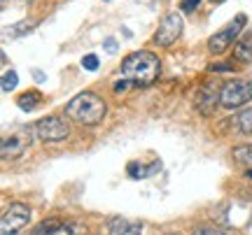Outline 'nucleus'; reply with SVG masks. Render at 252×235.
Wrapping results in <instances>:
<instances>
[{"label": "nucleus", "mask_w": 252, "mask_h": 235, "mask_svg": "<svg viewBox=\"0 0 252 235\" xmlns=\"http://www.w3.org/2000/svg\"><path fill=\"white\" fill-rule=\"evenodd\" d=\"M105 112H108V107H105L103 98L94 91H82L75 98L68 100V105H65V117L82 124V126L100 124L105 119Z\"/></svg>", "instance_id": "f257e3e1"}, {"label": "nucleus", "mask_w": 252, "mask_h": 235, "mask_svg": "<svg viewBox=\"0 0 252 235\" xmlns=\"http://www.w3.org/2000/svg\"><path fill=\"white\" fill-rule=\"evenodd\" d=\"M42 100V96L37 93V91H28V93H21L19 96V100H17V105L24 112H31V109H35L37 107V103Z\"/></svg>", "instance_id": "f8f14e48"}, {"label": "nucleus", "mask_w": 252, "mask_h": 235, "mask_svg": "<svg viewBox=\"0 0 252 235\" xmlns=\"http://www.w3.org/2000/svg\"><path fill=\"white\" fill-rule=\"evenodd\" d=\"M182 17L178 12H168L166 17L161 19V24L157 28V33H154V45L157 47H171L178 37L182 35Z\"/></svg>", "instance_id": "0eeeda50"}, {"label": "nucleus", "mask_w": 252, "mask_h": 235, "mask_svg": "<svg viewBox=\"0 0 252 235\" xmlns=\"http://www.w3.org/2000/svg\"><path fill=\"white\" fill-rule=\"evenodd\" d=\"M217 96H220V89H213V86H206V89H201V98L196 100V107L206 114V112H210L213 109V105L217 103Z\"/></svg>", "instance_id": "9d476101"}, {"label": "nucleus", "mask_w": 252, "mask_h": 235, "mask_svg": "<svg viewBox=\"0 0 252 235\" xmlns=\"http://www.w3.org/2000/svg\"><path fill=\"white\" fill-rule=\"evenodd\" d=\"M112 233L115 235H140V224H128L126 219H117L112 224Z\"/></svg>", "instance_id": "ddd939ff"}, {"label": "nucleus", "mask_w": 252, "mask_h": 235, "mask_svg": "<svg viewBox=\"0 0 252 235\" xmlns=\"http://www.w3.org/2000/svg\"><path fill=\"white\" fill-rule=\"evenodd\" d=\"M26 140L21 135H0V158L5 161H12V158H19L26 149Z\"/></svg>", "instance_id": "6e6552de"}, {"label": "nucleus", "mask_w": 252, "mask_h": 235, "mask_svg": "<svg viewBox=\"0 0 252 235\" xmlns=\"http://www.w3.org/2000/svg\"><path fill=\"white\" fill-rule=\"evenodd\" d=\"M33 75H35V79H37V81H45V75L40 73V70H35V73H33Z\"/></svg>", "instance_id": "b1692460"}, {"label": "nucleus", "mask_w": 252, "mask_h": 235, "mask_svg": "<svg viewBox=\"0 0 252 235\" xmlns=\"http://www.w3.org/2000/svg\"><path fill=\"white\" fill-rule=\"evenodd\" d=\"M245 24H248V17H245V14H238V17L231 19L224 28H220L215 35L208 40V49H210V54H222V52H226L229 45H231L236 37L243 33Z\"/></svg>", "instance_id": "20e7f679"}, {"label": "nucleus", "mask_w": 252, "mask_h": 235, "mask_svg": "<svg viewBox=\"0 0 252 235\" xmlns=\"http://www.w3.org/2000/svg\"><path fill=\"white\" fill-rule=\"evenodd\" d=\"M234 58L238 63H252V37L250 40H241L234 49Z\"/></svg>", "instance_id": "9b49d317"}, {"label": "nucleus", "mask_w": 252, "mask_h": 235, "mask_svg": "<svg viewBox=\"0 0 252 235\" xmlns=\"http://www.w3.org/2000/svg\"><path fill=\"white\" fill-rule=\"evenodd\" d=\"M35 28V24L33 21H21V24H17V26H12V28H5V33H7L9 37H21V35H26L28 30H33Z\"/></svg>", "instance_id": "dca6fc26"}, {"label": "nucleus", "mask_w": 252, "mask_h": 235, "mask_svg": "<svg viewBox=\"0 0 252 235\" xmlns=\"http://www.w3.org/2000/svg\"><path fill=\"white\" fill-rule=\"evenodd\" d=\"M234 124L241 133H252V107H245L243 112H238L234 119Z\"/></svg>", "instance_id": "4468645a"}, {"label": "nucleus", "mask_w": 252, "mask_h": 235, "mask_svg": "<svg viewBox=\"0 0 252 235\" xmlns=\"http://www.w3.org/2000/svg\"><path fill=\"white\" fill-rule=\"evenodd\" d=\"M31 221V208L24 203H12L0 217V235H17Z\"/></svg>", "instance_id": "39448f33"}, {"label": "nucleus", "mask_w": 252, "mask_h": 235, "mask_svg": "<svg viewBox=\"0 0 252 235\" xmlns=\"http://www.w3.org/2000/svg\"><path fill=\"white\" fill-rule=\"evenodd\" d=\"M103 47H105V52H108V54H115V52H117V42H115L112 37H108V40L103 42Z\"/></svg>", "instance_id": "412c9836"}, {"label": "nucleus", "mask_w": 252, "mask_h": 235, "mask_svg": "<svg viewBox=\"0 0 252 235\" xmlns=\"http://www.w3.org/2000/svg\"><path fill=\"white\" fill-rule=\"evenodd\" d=\"M196 235H226V233L217 231V228H201V231H196Z\"/></svg>", "instance_id": "4be33fe9"}, {"label": "nucleus", "mask_w": 252, "mask_h": 235, "mask_svg": "<svg viewBox=\"0 0 252 235\" xmlns=\"http://www.w3.org/2000/svg\"><path fill=\"white\" fill-rule=\"evenodd\" d=\"M135 84L131 79H119V81H115V93H124V91H128V89H133Z\"/></svg>", "instance_id": "6ab92c4d"}, {"label": "nucleus", "mask_w": 252, "mask_h": 235, "mask_svg": "<svg viewBox=\"0 0 252 235\" xmlns=\"http://www.w3.org/2000/svg\"><path fill=\"white\" fill-rule=\"evenodd\" d=\"M198 2H201V0H182V12H194V9L198 7Z\"/></svg>", "instance_id": "aec40b11"}, {"label": "nucleus", "mask_w": 252, "mask_h": 235, "mask_svg": "<svg viewBox=\"0 0 252 235\" xmlns=\"http://www.w3.org/2000/svg\"><path fill=\"white\" fill-rule=\"evenodd\" d=\"M98 65H100V61H98V56L96 54H87L84 58H82V68H84V70H89V73H96V70H98Z\"/></svg>", "instance_id": "a211bd4d"}, {"label": "nucleus", "mask_w": 252, "mask_h": 235, "mask_svg": "<svg viewBox=\"0 0 252 235\" xmlns=\"http://www.w3.org/2000/svg\"><path fill=\"white\" fill-rule=\"evenodd\" d=\"M72 224L70 221H61V219H45L40 221L28 235H72Z\"/></svg>", "instance_id": "1a4fd4ad"}, {"label": "nucleus", "mask_w": 252, "mask_h": 235, "mask_svg": "<svg viewBox=\"0 0 252 235\" xmlns=\"http://www.w3.org/2000/svg\"><path fill=\"white\" fill-rule=\"evenodd\" d=\"M250 86H252V81H250Z\"/></svg>", "instance_id": "bb28decb"}, {"label": "nucleus", "mask_w": 252, "mask_h": 235, "mask_svg": "<svg viewBox=\"0 0 252 235\" xmlns=\"http://www.w3.org/2000/svg\"><path fill=\"white\" fill-rule=\"evenodd\" d=\"M252 98V86L250 81L243 79H231L224 86H220V96H217V105H222L224 109H236L245 105Z\"/></svg>", "instance_id": "7ed1b4c3"}, {"label": "nucleus", "mask_w": 252, "mask_h": 235, "mask_svg": "<svg viewBox=\"0 0 252 235\" xmlns=\"http://www.w3.org/2000/svg\"><path fill=\"white\" fill-rule=\"evenodd\" d=\"M210 70H213V73H229V70H231V65H226V63H222V65H210Z\"/></svg>", "instance_id": "5701e85b"}, {"label": "nucleus", "mask_w": 252, "mask_h": 235, "mask_svg": "<svg viewBox=\"0 0 252 235\" xmlns=\"http://www.w3.org/2000/svg\"><path fill=\"white\" fill-rule=\"evenodd\" d=\"M234 161L243 163V165H252V145H241L234 149Z\"/></svg>", "instance_id": "2eb2a0df"}, {"label": "nucleus", "mask_w": 252, "mask_h": 235, "mask_svg": "<svg viewBox=\"0 0 252 235\" xmlns=\"http://www.w3.org/2000/svg\"><path fill=\"white\" fill-rule=\"evenodd\" d=\"M5 63H7V56H5L2 52H0V65H5Z\"/></svg>", "instance_id": "393cba45"}, {"label": "nucleus", "mask_w": 252, "mask_h": 235, "mask_svg": "<svg viewBox=\"0 0 252 235\" xmlns=\"http://www.w3.org/2000/svg\"><path fill=\"white\" fill-rule=\"evenodd\" d=\"M19 84V75L14 70H7L5 75H0V89L2 91H14Z\"/></svg>", "instance_id": "f3484780"}, {"label": "nucleus", "mask_w": 252, "mask_h": 235, "mask_svg": "<svg viewBox=\"0 0 252 235\" xmlns=\"http://www.w3.org/2000/svg\"><path fill=\"white\" fill-rule=\"evenodd\" d=\"M35 135L42 142H63L65 137L70 135V126L63 121L61 117H45L35 124Z\"/></svg>", "instance_id": "423d86ee"}, {"label": "nucleus", "mask_w": 252, "mask_h": 235, "mask_svg": "<svg viewBox=\"0 0 252 235\" xmlns=\"http://www.w3.org/2000/svg\"><path fill=\"white\" fill-rule=\"evenodd\" d=\"M248 177H250V180H252V168H250V170H248Z\"/></svg>", "instance_id": "a878e982"}, {"label": "nucleus", "mask_w": 252, "mask_h": 235, "mask_svg": "<svg viewBox=\"0 0 252 235\" xmlns=\"http://www.w3.org/2000/svg\"><path fill=\"white\" fill-rule=\"evenodd\" d=\"M161 63H159V56L152 52H133L122 61V75L126 79H131L135 86H147L159 77Z\"/></svg>", "instance_id": "f03ea898"}]
</instances>
